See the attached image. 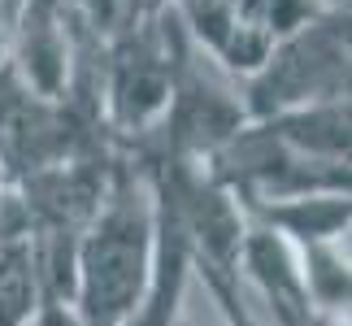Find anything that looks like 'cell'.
<instances>
[{
    "mask_svg": "<svg viewBox=\"0 0 352 326\" xmlns=\"http://www.w3.org/2000/svg\"><path fill=\"white\" fill-rule=\"evenodd\" d=\"M44 305V274L31 230L0 235V326H35Z\"/></svg>",
    "mask_w": 352,
    "mask_h": 326,
    "instance_id": "obj_5",
    "label": "cell"
},
{
    "mask_svg": "<svg viewBox=\"0 0 352 326\" xmlns=\"http://www.w3.org/2000/svg\"><path fill=\"white\" fill-rule=\"evenodd\" d=\"M348 78H352V52L340 44L327 18H318L300 26L296 35L278 39L274 52L261 61V70L248 74L243 109H248V122H270L309 105L340 100Z\"/></svg>",
    "mask_w": 352,
    "mask_h": 326,
    "instance_id": "obj_2",
    "label": "cell"
},
{
    "mask_svg": "<svg viewBox=\"0 0 352 326\" xmlns=\"http://www.w3.org/2000/svg\"><path fill=\"white\" fill-rule=\"evenodd\" d=\"M256 222L278 230L296 252L340 243L352 230V196L327 192V196H296V200H274V205H252L248 209Z\"/></svg>",
    "mask_w": 352,
    "mask_h": 326,
    "instance_id": "obj_4",
    "label": "cell"
},
{
    "mask_svg": "<svg viewBox=\"0 0 352 326\" xmlns=\"http://www.w3.org/2000/svg\"><path fill=\"white\" fill-rule=\"evenodd\" d=\"M0 187H5V157H0ZM0 196H5V192H0Z\"/></svg>",
    "mask_w": 352,
    "mask_h": 326,
    "instance_id": "obj_8",
    "label": "cell"
},
{
    "mask_svg": "<svg viewBox=\"0 0 352 326\" xmlns=\"http://www.w3.org/2000/svg\"><path fill=\"white\" fill-rule=\"evenodd\" d=\"M322 9H327V13H340V9H352V0H322Z\"/></svg>",
    "mask_w": 352,
    "mask_h": 326,
    "instance_id": "obj_7",
    "label": "cell"
},
{
    "mask_svg": "<svg viewBox=\"0 0 352 326\" xmlns=\"http://www.w3.org/2000/svg\"><path fill=\"white\" fill-rule=\"evenodd\" d=\"M179 326H196V322H192V318H187V314H183V318H179Z\"/></svg>",
    "mask_w": 352,
    "mask_h": 326,
    "instance_id": "obj_9",
    "label": "cell"
},
{
    "mask_svg": "<svg viewBox=\"0 0 352 326\" xmlns=\"http://www.w3.org/2000/svg\"><path fill=\"white\" fill-rule=\"evenodd\" d=\"M322 13V0H174L183 31L231 74H256L278 39Z\"/></svg>",
    "mask_w": 352,
    "mask_h": 326,
    "instance_id": "obj_3",
    "label": "cell"
},
{
    "mask_svg": "<svg viewBox=\"0 0 352 326\" xmlns=\"http://www.w3.org/2000/svg\"><path fill=\"white\" fill-rule=\"evenodd\" d=\"M157 261V196L144 170L113 166L104 200L70 252L65 305L83 326H122L140 309Z\"/></svg>",
    "mask_w": 352,
    "mask_h": 326,
    "instance_id": "obj_1",
    "label": "cell"
},
{
    "mask_svg": "<svg viewBox=\"0 0 352 326\" xmlns=\"http://www.w3.org/2000/svg\"><path fill=\"white\" fill-rule=\"evenodd\" d=\"M322 18H327V26L335 35H340V44L352 52V9H340V13H322Z\"/></svg>",
    "mask_w": 352,
    "mask_h": 326,
    "instance_id": "obj_6",
    "label": "cell"
}]
</instances>
